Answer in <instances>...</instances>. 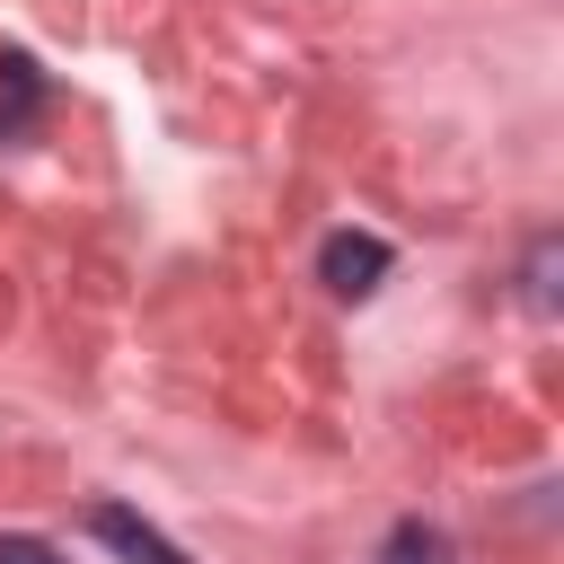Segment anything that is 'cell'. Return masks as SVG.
<instances>
[{"mask_svg":"<svg viewBox=\"0 0 564 564\" xmlns=\"http://www.w3.org/2000/svg\"><path fill=\"white\" fill-rule=\"evenodd\" d=\"M388 238H370V229H335L326 247H317V273H326V291L335 300H370L379 282H388Z\"/></svg>","mask_w":564,"mask_h":564,"instance_id":"cell-1","label":"cell"},{"mask_svg":"<svg viewBox=\"0 0 564 564\" xmlns=\"http://www.w3.org/2000/svg\"><path fill=\"white\" fill-rule=\"evenodd\" d=\"M88 529H97L123 564H185V546H167V538H159L141 511H123V502H97V511H88Z\"/></svg>","mask_w":564,"mask_h":564,"instance_id":"cell-2","label":"cell"},{"mask_svg":"<svg viewBox=\"0 0 564 564\" xmlns=\"http://www.w3.org/2000/svg\"><path fill=\"white\" fill-rule=\"evenodd\" d=\"M35 106H44L35 62H26V53H0V141H18V132L35 123Z\"/></svg>","mask_w":564,"mask_h":564,"instance_id":"cell-3","label":"cell"},{"mask_svg":"<svg viewBox=\"0 0 564 564\" xmlns=\"http://www.w3.org/2000/svg\"><path fill=\"white\" fill-rule=\"evenodd\" d=\"M379 564H449V538L432 529V520H397L388 529V555Z\"/></svg>","mask_w":564,"mask_h":564,"instance_id":"cell-4","label":"cell"},{"mask_svg":"<svg viewBox=\"0 0 564 564\" xmlns=\"http://www.w3.org/2000/svg\"><path fill=\"white\" fill-rule=\"evenodd\" d=\"M555 264H564V238L538 229V247H529V308L538 317H555Z\"/></svg>","mask_w":564,"mask_h":564,"instance_id":"cell-5","label":"cell"},{"mask_svg":"<svg viewBox=\"0 0 564 564\" xmlns=\"http://www.w3.org/2000/svg\"><path fill=\"white\" fill-rule=\"evenodd\" d=\"M0 564H62L44 538H0Z\"/></svg>","mask_w":564,"mask_h":564,"instance_id":"cell-6","label":"cell"}]
</instances>
